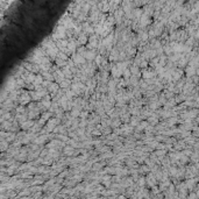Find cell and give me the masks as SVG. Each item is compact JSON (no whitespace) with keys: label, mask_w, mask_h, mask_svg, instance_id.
<instances>
[{"label":"cell","mask_w":199,"mask_h":199,"mask_svg":"<svg viewBox=\"0 0 199 199\" xmlns=\"http://www.w3.org/2000/svg\"><path fill=\"white\" fill-rule=\"evenodd\" d=\"M30 99H32V97H30V92L28 91H21V94H20L19 97V100L18 102H20V105H22V106H24L26 104H28V102H30Z\"/></svg>","instance_id":"6da1fadb"},{"label":"cell","mask_w":199,"mask_h":199,"mask_svg":"<svg viewBox=\"0 0 199 199\" xmlns=\"http://www.w3.org/2000/svg\"><path fill=\"white\" fill-rule=\"evenodd\" d=\"M98 55H99V54H97L96 50H88V51L85 53V55H84V57H85V59H88L89 62H92V61H94V59L97 58Z\"/></svg>","instance_id":"7a4b0ae2"},{"label":"cell","mask_w":199,"mask_h":199,"mask_svg":"<svg viewBox=\"0 0 199 199\" xmlns=\"http://www.w3.org/2000/svg\"><path fill=\"white\" fill-rule=\"evenodd\" d=\"M88 36H89V35L85 34L84 32H82L80 34L78 35V37H77L78 45H84L85 43H88V42H89V37H88Z\"/></svg>","instance_id":"3957f363"},{"label":"cell","mask_w":199,"mask_h":199,"mask_svg":"<svg viewBox=\"0 0 199 199\" xmlns=\"http://www.w3.org/2000/svg\"><path fill=\"white\" fill-rule=\"evenodd\" d=\"M34 125H35V122L33 121V120H27V121L24 122V123L21 125V128H22L24 131H27V129L29 131L30 128H32V127L34 126Z\"/></svg>","instance_id":"277c9868"}]
</instances>
